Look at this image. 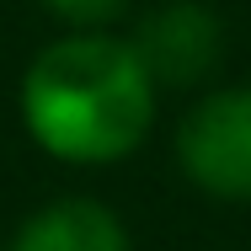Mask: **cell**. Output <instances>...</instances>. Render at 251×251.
I'll return each instance as SVG.
<instances>
[{"instance_id": "cell-5", "label": "cell", "mask_w": 251, "mask_h": 251, "mask_svg": "<svg viewBox=\"0 0 251 251\" xmlns=\"http://www.w3.org/2000/svg\"><path fill=\"white\" fill-rule=\"evenodd\" d=\"M43 5H53L64 22H112L128 0H43Z\"/></svg>"}, {"instance_id": "cell-2", "label": "cell", "mask_w": 251, "mask_h": 251, "mask_svg": "<svg viewBox=\"0 0 251 251\" xmlns=\"http://www.w3.org/2000/svg\"><path fill=\"white\" fill-rule=\"evenodd\" d=\"M182 171L214 198H251V91H214L182 118Z\"/></svg>"}, {"instance_id": "cell-4", "label": "cell", "mask_w": 251, "mask_h": 251, "mask_svg": "<svg viewBox=\"0 0 251 251\" xmlns=\"http://www.w3.org/2000/svg\"><path fill=\"white\" fill-rule=\"evenodd\" d=\"M11 251H128V230L97 198H64L32 214Z\"/></svg>"}, {"instance_id": "cell-3", "label": "cell", "mask_w": 251, "mask_h": 251, "mask_svg": "<svg viewBox=\"0 0 251 251\" xmlns=\"http://www.w3.org/2000/svg\"><path fill=\"white\" fill-rule=\"evenodd\" d=\"M134 53L150 70V80H160V86H193L219 59V22H214V11H203L193 0L160 5L139 27Z\"/></svg>"}, {"instance_id": "cell-1", "label": "cell", "mask_w": 251, "mask_h": 251, "mask_svg": "<svg viewBox=\"0 0 251 251\" xmlns=\"http://www.w3.org/2000/svg\"><path fill=\"white\" fill-rule=\"evenodd\" d=\"M22 118L49 155L107 166L150 134L155 80L134 43L64 38L32 59L22 80Z\"/></svg>"}]
</instances>
